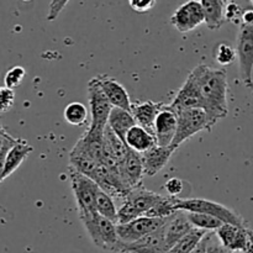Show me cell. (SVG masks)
Masks as SVG:
<instances>
[{"label": "cell", "instance_id": "cell-1", "mask_svg": "<svg viewBox=\"0 0 253 253\" xmlns=\"http://www.w3.org/2000/svg\"><path fill=\"white\" fill-rule=\"evenodd\" d=\"M190 76L197 82L204 101V110L212 125L226 118L229 114V83L226 71L211 68L207 64H199L190 72Z\"/></svg>", "mask_w": 253, "mask_h": 253}, {"label": "cell", "instance_id": "cell-2", "mask_svg": "<svg viewBox=\"0 0 253 253\" xmlns=\"http://www.w3.org/2000/svg\"><path fill=\"white\" fill-rule=\"evenodd\" d=\"M78 215L86 234L96 247L104 251L119 252L121 242L115 222L100 216L96 211Z\"/></svg>", "mask_w": 253, "mask_h": 253}, {"label": "cell", "instance_id": "cell-3", "mask_svg": "<svg viewBox=\"0 0 253 253\" xmlns=\"http://www.w3.org/2000/svg\"><path fill=\"white\" fill-rule=\"evenodd\" d=\"M177 210L178 211L207 214L212 217H216L222 224L247 227L246 220L239 212H236L231 208H227L226 205L212 202V200L197 199V198L195 199H180V198H177Z\"/></svg>", "mask_w": 253, "mask_h": 253}, {"label": "cell", "instance_id": "cell-4", "mask_svg": "<svg viewBox=\"0 0 253 253\" xmlns=\"http://www.w3.org/2000/svg\"><path fill=\"white\" fill-rule=\"evenodd\" d=\"M178 114V127L170 148L177 150L184 141L200 131H211L214 125L209 116L203 109H190L179 111Z\"/></svg>", "mask_w": 253, "mask_h": 253}, {"label": "cell", "instance_id": "cell-5", "mask_svg": "<svg viewBox=\"0 0 253 253\" xmlns=\"http://www.w3.org/2000/svg\"><path fill=\"white\" fill-rule=\"evenodd\" d=\"M72 192L77 202L78 214L95 212L96 194L100 190L99 185L91 178L81 174L77 170L69 168Z\"/></svg>", "mask_w": 253, "mask_h": 253}, {"label": "cell", "instance_id": "cell-6", "mask_svg": "<svg viewBox=\"0 0 253 253\" xmlns=\"http://www.w3.org/2000/svg\"><path fill=\"white\" fill-rule=\"evenodd\" d=\"M236 54L240 77L247 88L253 89V25H240Z\"/></svg>", "mask_w": 253, "mask_h": 253}, {"label": "cell", "instance_id": "cell-7", "mask_svg": "<svg viewBox=\"0 0 253 253\" xmlns=\"http://www.w3.org/2000/svg\"><path fill=\"white\" fill-rule=\"evenodd\" d=\"M169 217H148L141 216L133 221L128 222L125 225H118V235L120 242L124 245L132 244V242L138 241L142 237L157 231L158 229L167 225L169 221Z\"/></svg>", "mask_w": 253, "mask_h": 253}, {"label": "cell", "instance_id": "cell-8", "mask_svg": "<svg viewBox=\"0 0 253 253\" xmlns=\"http://www.w3.org/2000/svg\"><path fill=\"white\" fill-rule=\"evenodd\" d=\"M86 89H88V100L91 114V121L89 126L104 130L108 125L109 116H110L114 106L106 98L105 93L101 89L100 84L98 83L95 77L88 82V88Z\"/></svg>", "mask_w": 253, "mask_h": 253}, {"label": "cell", "instance_id": "cell-9", "mask_svg": "<svg viewBox=\"0 0 253 253\" xmlns=\"http://www.w3.org/2000/svg\"><path fill=\"white\" fill-rule=\"evenodd\" d=\"M170 25L180 34L193 31L204 24V10H203L202 1L198 0H189L180 5L169 19Z\"/></svg>", "mask_w": 253, "mask_h": 253}, {"label": "cell", "instance_id": "cell-10", "mask_svg": "<svg viewBox=\"0 0 253 253\" xmlns=\"http://www.w3.org/2000/svg\"><path fill=\"white\" fill-rule=\"evenodd\" d=\"M178 127V114L166 104L155 121V137L161 147H170Z\"/></svg>", "mask_w": 253, "mask_h": 253}, {"label": "cell", "instance_id": "cell-11", "mask_svg": "<svg viewBox=\"0 0 253 253\" xmlns=\"http://www.w3.org/2000/svg\"><path fill=\"white\" fill-rule=\"evenodd\" d=\"M169 106L175 113L190 110V109H203L204 110V101L200 95L198 84L190 74L185 79L184 84L180 86L179 90L177 91Z\"/></svg>", "mask_w": 253, "mask_h": 253}, {"label": "cell", "instance_id": "cell-12", "mask_svg": "<svg viewBox=\"0 0 253 253\" xmlns=\"http://www.w3.org/2000/svg\"><path fill=\"white\" fill-rule=\"evenodd\" d=\"M168 224V222H167ZM120 253H167L168 247L166 244V225L157 231L142 237L132 244H120Z\"/></svg>", "mask_w": 253, "mask_h": 253}, {"label": "cell", "instance_id": "cell-13", "mask_svg": "<svg viewBox=\"0 0 253 253\" xmlns=\"http://www.w3.org/2000/svg\"><path fill=\"white\" fill-rule=\"evenodd\" d=\"M249 227H240L235 225L224 224L216 232L220 244L230 251L246 253L249 246Z\"/></svg>", "mask_w": 253, "mask_h": 253}, {"label": "cell", "instance_id": "cell-14", "mask_svg": "<svg viewBox=\"0 0 253 253\" xmlns=\"http://www.w3.org/2000/svg\"><path fill=\"white\" fill-rule=\"evenodd\" d=\"M119 170H120L123 182L130 190L142 184L145 170H143L142 158L138 153L128 150L126 157L119 163Z\"/></svg>", "mask_w": 253, "mask_h": 253}, {"label": "cell", "instance_id": "cell-15", "mask_svg": "<svg viewBox=\"0 0 253 253\" xmlns=\"http://www.w3.org/2000/svg\"><path fill=\"white\" fill-rule=\"evenodd\" d=\"M95 78L114 108H120L127 111L131 110L132 103H131L130 95H128L127 90L124 88V85H121L115 78L106 76V74H100Z\"/></svg>", "mask_w": 253, "mask_h": 253}, {"label": "cell", "instance_id": "cell-16", "mask_svg": "<svg viewBox=\"0 0 253 253\" xmlns=\"http://www.w3.org/2000/svg\"><path fill=\"white\" fill-rule=\"evenodd\" d=\"M165 106L166 104L161 103V101L156 103V101L147 100L143 103H132L130 111L135 118L137 125L155 136L156 118Z\"/></svg>", "mask_w": 253, "mask_h": 253}, {"label": "cell", "instance_id": "cell-17", "mask_svg": "<svg viewBox=\"0 0 253 253\" xmlns=\"http://www.w3.org/2000/svg\"><path fill=\"white\" fill-rule=\"evenodd\" d=\"M173 153H174L173 148L161 147L158 145L148 150L147 152L142 153L141 158H142L145 174L148 177H153L158 172H161L168 165Z\"/></svg>", "mask_w": 253, "mask_h": 253}, {"label": "cell", "instance_id": "cell-18", "mask_svg": "<svg viewBox=\"0 0 253 253\" xmlns=\"http://www.w3.org/2000/svg\"><path fill=\"white\" fill-rule=\"evenodd\" d=\"M105 130V128H104ZM104 130L101 128L90 127L82 135V137L77 141L76 145L79 146L83 151H85L93 160L100 163L104 157V147H105V141H104Z\"/></svg>", "mask_w": 253, "mask_h": 253}, {"label": "cell", "instance_id": "cell-19", "mask_svg": "<svg viewBox=\"0 0 253 253\" xmlns=\"http://www.w3.org/2000/svg\"><path fill=\"white\" fill-rule=\"evenodd\" d=\"M194 227L188 220L187 212L177 211L172 215L166 225V244H167L168 250L172 249L178 241L187 236L190 231H193Z\"/></svg>", "mask_w": 253, "mask_h": 253}, {"label": "cell", "instance_id": "cell-20", "mask_svg": "<svg viewBox=\"0 0 253 253\" xmlns=\"http://www.w3.org/2000/svg\"><path fill=\"white\" fill-rule=\"evenodd\" d=\"M162 197L163 195L147 190L143 187V184H141L138 187L131 189L124 200L127 202L128 204L132 205L136 210H138L142 216H145L162 199Z\"/></svg>", "mask_w": 253, "mask_h": 253}, {"label": "cell", "instance_id": "cell-21", "mask_svg": "<svg viewBox=\"0 0 253 253\" xmlns=\"http://www.w3.org/2000/svg\"><path fill=\"white\" fill-rule=\"evenodd\" d=\"M125 143L131 151L138 153V155H142V153L147 152L148 150L155 147L157 145V141L152 133L146 131L141 126L136 125L126 135Z\"/></svg>", "mask_w": 253, "mask_h": 253}, {"label": "cell", "instance_id": "cell-22", "mask_svg": "<svg viewBox=\"0 0 253 253\" xmlns=\"http://www.w3.org/2000/svg\"><path fill=\"white\" fill-rule=\"evenodd\" d=\"M204 10V24L211 31L219 30L226 21L225 7L226 1L224 0H200Z\"/></svg>", "mask_w": 253, "mask_h": 253}, {"label": "cell", "instance_id": "cell-23", "mask_svg": "<svg viewBox=\"0 0 253 253\" xmlns=\"http://www.w3.org/2000/svg\"><path fill=\"white\" fill-rule=\"evenodd\" d=\"M136 125H137V123H136L131 111L124 110V109L120 108H113L110 116H109L108 126L124 142H125L126 135H127L128 131Z\"/></svg>", "mask_w": 253, "mask_h": 253}, {"label": "cell", "instance_id": "cell-24", "mask_svg": "<svg viewBox=\"0 0 253 253\" xmlns=\"http://www.w3.org/2000/svg\"><path fill=\"white\" fill-rule=\"evenodd\" d=\"M99 165L100 163L93 160L85 151H83L77 145H74L73 150L69 153V168L77 170L81 174L91 178V179H93Z\"/></svg>", "mask_w": 253, "mask_h": 253}, {"label": "cell", "instance_id": "cell-25", "mask_svg": "<svg viewBox=\"0 0 253 253\" xmlns=\"http://www.w3.org/2000/svg\"><path fill=\"white\" fill-rule=\"evenodd\" d=\"M32 150H34L32 146H30L25 140H19L14 146H12L11 150L7 152L6 160H5V168L2 180L6 179L7 177H10V175L21 166V163L24 162V161L29 157L30 153L32 152Z\"/></svg>", "mask_w": 253, "mask_h": 253}, {"label": "cell", "instance_id": "cell-26", "mask_svg": "<svg viewBox=\"0 0 253 253\" xmlns=\"http://www.w3.org/2000/svg\"><path fill=\"white\" fill-rule=\"evenodd\" d=\"M118 208H116L115 203H114L113 197L106 194L103 190H99L96 194L95 199V211L98 212L100 216L105 217V219L110 220L113 222H118Z\"/></svg>", "mask_w": 253, "mask_h": 253}, {"label": "cell", "instance_id": "cell-27", "mask_svg": "<svg viewBox=\"0 0 253 253\" xmlns=\"http://www.w3.org/2000/svg\"><path fill=\"white\" fill-rule=\"evenodd\" d=\"M64 120L73 126H84L88 121V109L79 101H72L64 108Z\"/></svg>", "mask_w": 253, "mask_h": 253}, {"label": "cell", "instance_id": "cell-28", "mask_svg": "<svg viewBox=\"0 0 253 253\" xmlns=\"http://www.w3.org/2000/svg\"><path fill=\"white\" fill-rule=\"evenodd\" d=\"M207 234L208 232L204 230L194 229L187 236L183 237L180 241H178L172 249L168 250L167 253H190L200 244V241L204 239Z\"/></svg>", "mask_w": 253, "mask_h": 253}, {"label": "cell", "instance_id": "cell-29", "mask_svg": "<svg viewBox=\"0 0 253 253\" xmlns=\"http://www.w3.org/2000/svg\"><path fill=\"white\" fill-rule=\"evenodd\" d=\"M187 216L194 229L204 230L207 232L217 231L224 225L216 217H212L207 214H200V212H187Z\"/></svg>", "mask_w": 253, "mask_h": 253}, {"label": "cell", "instance_id": "cell-30", "mask_svg": "<svg viewBox=\"0 0 253 253\" xmlns=\"http://www.w3.org/2000/svg\"><path fill=\"white\" fill-rule=\"evenodd\" d=\"M177 198L162 197V199L155 205L151 211L145 216L148 217H169L177 212Z\"/></svg>", "mask_w": 253, "mask_h": 253}, {"label": "cell", "instance_id": "cell-31", "mask_svg": "<svg viewBox=\"0 0 253 253\" xmlns=\"http://www.w3.org/2000/svg\"><path fill=\"white\" fill-rule=\"evenodd\" d=\"M212 58L221 66H229L237 58L236 49L226 42H220L212 49Z\"/></svg>", "mask_w": 253, "mask_h": 253}, {"label": "cell", "instance_id": "cell-32", "mask_svg": "<svg viewBox=\"0 0 253 253\" xmlns=\"http://www.w3.org/2000/svg\"><path fill=\"white\" fill-rule=\"evenodd\" d=\"M25 76H26V71H25L24 67H20V66L12 67V68H10L9 71L6 72V74H5V78H4L5 86L14 90L15 88L21 85Z\"/></svg>", "mask_w": 253, "mask_h": 253}, {"label": "cell", "instance_id": "cell-33", "mask_svg": "<svg viewBox=\"0 0 253 253\" xmlns=\"http://www.w3.org/2000/svg\"><path fill=\"white\" fill-rule=\"evenodd\" d=\"M15 93L12 89L0 86V114L7 113L14 106Z\"/></svg>", "mask_w": 253, "mask_h": 253}, {"label": "cell", "instance_id": "cell-34", "mask_svg": "<svg viewBox=\"0 0 253 253\" xmlns=\"http://www.w3.org/2000/svg\"><path fill=\"white\" fill-rule=\"evenodd\" d=\"M242 7L235 1H227L226 7H225V17L226 21L232 22V24H241V17H242Z\"/></svg>", "mask_w": 253, "mask_h": 253}, {"label": "cell", "instance_id": "cell-35", "mask_svg": "<svg viewBox=\"0 0 253 253\" xmlns=\"http://www.w3.org/2000/svg\"><path fill=\"white\" fill-rule=\"evenodd\" d=\"M19 141V138H14L11 135L6 136L2 143L1 151H0V183L2 182V175H4V168H5V160H6L7 152L11 150L12 146Z\"/></svg>", "mask_w": 253, "mask_h": 253}, {"label": "cell", "instance_id": "cell-36", "mask_svg": "<svg viewBox=\"0 0 253 253\" xmlns=\"http://www.w3.org/2000/svg\"><path fill=\"white\" fill-rule=\"evenodd\" d=\"M156 0H128V5L133 11L138 14H146L152 10L156 5Z\"/></svg>", "mask_w": 253, "mask_h": 253}, {"label": "cell", "instance_id": "cell-37", "mask_svg": "<svg viewBox=\"0 0 253 253\" xmlns=\"http://www.w3.org/2000/svg\"><path fill=\"white\" fill-rule=\"evenodd\" d=\"M166 190L169 194V197L177 198V195H179L182 193L183 188H184V183L182 179H178V178H172V179L168 180L165 184Z\"/></svg>", "mask_w": 253, "mask_h": 253}, {"label": "cell", "instance_id": "cell-38", "mask_svg": "<svg viewBox=\"0 0 253 253\" xmlns=\"http://www.w3.org/2000/svg\"><path fill=\"white\" fill-rule=\"evenodd\" d=\"M66 5L67 1H51V4H49L48 15H47V20H49V21L56 20L57 16L59 15V12L62 11V9L66 7Z\"/></svg>", "mask_w": 253, "mask_h": 253}, {"label": "cell", "instance_id": "cell-39", "mask_svg": "<svg viewBox=\"0 0 253 253\" xmlns=\"http://www.w3.org/2000/svg\"><path fill=\"white\" fill-rule=\"evenodd\" d=\"M208 253H234V252L230 251L229 249L222 246V245L220 244V241H215L214 236H212L209 242V246H208Z\"/></svg>", "mask_w": 253, "mask_h": 253}, {"label": "cell", "instance_id": "cell-40", "mask_svg": "<svg viewBox=\"0 0 253 253\" xmlns=\"http://www.w3.org/2000/svg\"><path fill=\"white\" fill-rule=\"evenodd\" d=\"M212 236H214V235H212L211 232H208V234L204 236V239L200 241V244L198 245V246L195 247V249L190 253H208V246H209V242Z\"/></svg>", "mask_w": 253, "mask_h": 253}, {"label": "cell", "instance_id": "cell-41", "mask_svg": "<svg viewBox=\"0 0 253 253\" xmlns=\"http://www.w3.org/2000/svg\"><path fill=\"white\" fill-rule=\"evenodd\" d=\"M246 253H253V231H249V246H247Z\"/></svg>", "mask_w": 253, "mask_h": 253}, {"label": "cell", "instance_id": "cell-42", "mask_svg": "<svg viewBox=\"0 0 253 253\" xmlns=\"http://www.w3.org/2000/svg\"><path fill=\"white\" fill-rule=\"evenodd\" d=\"M6 135H7V131L5 130V128L1 126V124H0V138L4 137V136H6Z\"/></svg>", "mask_w": 253, "mask_h": 253}, {"label": "cell", "instance_id": "cell-43", "mask_svg": "<svg viewBox=\"0 0 253 253\" xmlns=\"http://www.w3.org/2000/svg\"><path fill=\"white\" fill-rule=\"evenodd\" d=\"M10 133H7L6 136H9ZM6 136H4V137H1L0 138V151H1V147H2V143H4V140H5V137H6Z\"/></svg>", "mask_w": 253, "mask_h": 253}, {"label": "cell", "instance_id": "cell-44", "mask_svg": "<svg viewBox=\"0 0 253 253\" xmlns=\"http://www.w3.org/2000/svg\"><path fill=\"white\" fill-rule=\"evenodd\" d=\"M252 2H253V1H252Z\"/></svg>", "mask_w": 253, "mask_h": 253}]
</instances>
